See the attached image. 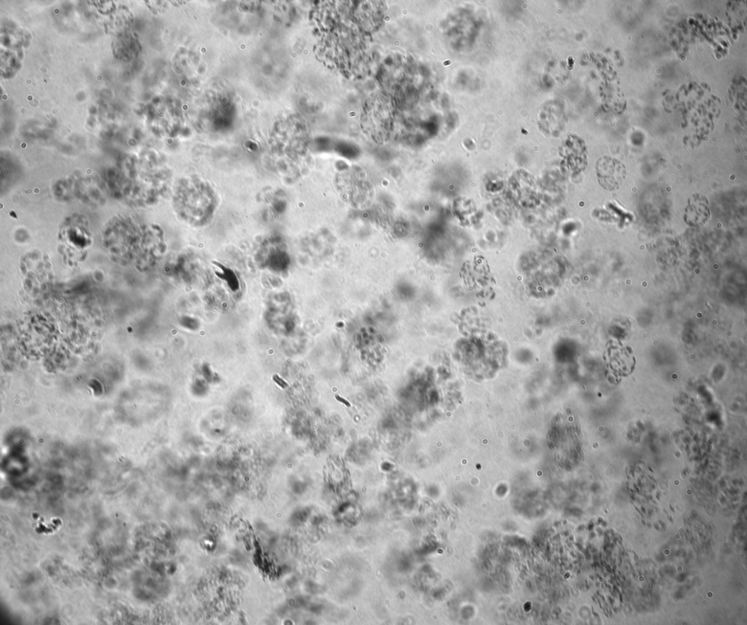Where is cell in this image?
Segmentation results:
<instances>
[{"label":"cell","instance_id":"1","mask_svg":"<svg viewBox=\"0 0 747 625\" xmlns=\"http://www.w3.org/2000/svg\"><path fill=\"white\" fill-rule=\"evenodd\" d=\"M218 195L206 179L196 175L180 178L172 192V207L177 218L193 227L208 225L217 211Z\"/></svg>","mask_w":747,"mask_h":625},{"label":"cell","instance_id":"2","mask_svg":"<svg viewBox=\"0 0 747 625\" xmlns=\"http://www.w3.org/2000/svg\"><path fill=\"white\" fill-rule=\"evenodd\" d=\"M461 275L465 283L476 293L479 299L488 300L493 296V280L490 274L488 266L483 258L466 262L464 265Z\"/></svg>","mask_w":747,"mask_h":625},{"label":"cell","instance_id":"3","mask_svg":"<svg viewBox=\"0 0 747 625\" xmlns=\"http://www.w3.org/2000/svg\"><path fill=\"white\" fill-rule=\"evenodd\" d=\"M596 169L600 185L607 191L619 189L625 180L626 167L616 159L604 156L597 162Z\"/></svg>","mask_w":747,"mask_h":625},{"label":"cell","instance_id":"4","mask_svg":"<svg viewBox=\"0 0 747 625\" xmlns=\"http://www.w3.org/2000/svg\"><path fill=\"white\" fill-rule=\"evenodd\" d=\"M710 216V203L705 196L696 194L689 198L685 214L687 225L691 227L705 225Z\"/></svg>","mask_w":747,"mask_h":625},{"label":"cell","instance_id":"5","mask_svg":"<svg viewBox=\"0 0 747 625\" xmlns=\"http://www.w3.org/2000/svg\"><path fill=\"white\" fill-rule=\"evenodd\" d=\"M285 196L281 190L269 189L261 194L260 202L266 217L270 219L278 218L286 206Z\"/></svg>","mask_w":747,"mask_h":625},{"label":"cell","instance_id":"6","mask_svg":"<svg viewBox=\"0 0 747 625\" xmlns=\"http://www.w3.org/2000/svg\"><path fill=\"white\" fill-rule=\"evenodd\" d=\"M611 365L614 370L621 374L631 371L633 359L631 355L623 348H615L609 354Z\"/></svg>","mask_w":747,"mask_h":625},{"label":"cell","instance_id":"7","mask_svg":"<svg viewBox=\"0 0 747 625\" xmlns=\"http://www.w3.org/2000/svg\"><path fill=\"white\" fill-rule=\"evenodd\" d=\"M273 379H274V381L278 386H280L282 388H286L288 386L287 383L286 381H284L283 379H281L278 375H275L273 376Z\"/></svg>","mask_w":747,"mask_h":625},{"label":"cell","instance_id":"8","mask_svg":"<svg viewBox=\"0 0 747 625\" xmlns=\"http://www.w3.org/2000/svg\"><path fill=\"white\" fill-rule=\"evenodd\" d=\"M335 398L338 401H339V403H341L342 404L345 405L346 407H351V405L350 404L349 401L347 400L346 399H345L344 398H343L341 396H339V395H336Z\"/></svg>","mask_w":747,"mask_h":625}]
</instances>
